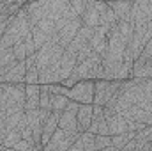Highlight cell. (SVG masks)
I'll list each match as a JSON object with an SVG mask.
<instances>
[{"instance_id":"23","label":"cell","mask_w":152,"mask_h":151,"mask_svg":"<svg viewBox=\"0 0 152 151\" xmlns=\"http://www.w3.org/2000/svg\"><path fill=\"white\" fill-rule=\"evenodd\" d=\"M25 75H27V62L25 61H18L5 75H4V82H25Z\"/></svg>"},{"instance_id":"3","label":"cell","mask_w":152,"mask_h":151,"mask_svg":"<svg viewBox=\"0 0 152 151\" xmlns=\"http://www.w3.org/2000/svg\"><path fill=\"white\" fill-rule=\"evenodd\" d=\"M152 38V20L145 21V23H134V32H133V38L129 41V48L133 52V57L138 59L140 53L143 52L145 44L151 41Z\"/></svg>"},{"instance_id":"26","label":"cell","mask_w":152,"mask_h":151,"mask_svg":"<svg viewBox=\"0 0 152 151\" xmlns=\"http://www.w3.org/2000/svg\"><path fill=\"white\" fill-rule=\"evenodd\" d=\"M27 75H25V84H39V70L36 64V53L27 55Z\"/></svg>"},{"instance_id":"11","label":"cell","mask_w":152,"mask_h":151,"mask_svg":"<svg viewBox=\"0 0 152 151\" xmlns=\"http://www.w3.org/2000/svg\"><path fill=\"white\" fill-rule=\"evenodd\" d=\"M76 66V53L71 50H64L60 64H58V73H57V84H62L67 76L73 73V68Z\"/></svg>"},{"instance_id":"24","label":"cell","mask_w":152,"mask_h":151,"mask_svg":"<svg viewBox=\"0 0 152 151\" xmlns=\"http://www.w3.org/2000/svg\"><path fill=\"white\" fill-rule=\"evenodd\" d=\"M108 5L113 9L117 20H131V7H133V2H126V0H112L108 2Z\"/></svg>"},{"instance_id":"6","label":"cell","mask_w":152,"mask_h":151,"mask_svg":"<svg viewBox=\"0 0 152 151\" xmlns=\"http://www.w3.org/2000/svg\"><path fill=\"white\" fill-rule=\"evenodd\" d=\"M94 89H96L94 80H80L69 89L67 96L78 103H94Z\"/></svg>"},{"instance_id":"33","label":"cell","mask_w":152,"mask_h":151,"mask_svg":"<svg viewBox=\"0 0 152 151\" xmlns=\"http://www.w3.org/2000/svg\"><path fill=\"white\" fill-rule=\"evenodd\" d=\"M71 2V7H73V11H75L78 16H81V13L85 11V5H87V2L85 0H69Z\"/></svg>"},{"instance_id":"9","label":"cell","mask_w":152,"mask_h":151,"mask_svg":"<svg viewBox=\"0 0 152 151\" xmlns=\"http://www.w3.org/2000/svg\"><path fill=\"white\" fill-rule=\"evenodd\" d=\"M80 27H81V18H80V16L67 20V21L58 29V32H57L58 43H60L64 48H67V44L73 41V38L76 36V32L80 30Z\"/></svg>"},{"instance_id":"25","label":"cell","mask_w":152,"mask_h":151,"mask_svg":"<svg viewBox=\"0 0 152 151\" xmlns=\"http://www.w3.org/2000/svg\"><path fill=\"white\" fill-rule=\"evenodd\" d=\"M151 78L152 76V57L147 61H140L136 59L133 62V71H131V78Z\"/></svg>"},{"instance_id":"4","label":"cell","mask_w":152,"mask_h":151,"mask_svg":"<svg viewBox=\"0 0 152 151\" xmlns=\"http://www.w3.org/2000/svg\"><path fill=\"white\" fill-rule=\"evenodd\" d=\"M80 133H81V132L71 133V132H66V130H62V128H57V130L53 132L51 139L44 144V150L46 151H69L71 144L80 137Z\"/></svg>"},{"instance_id":"18","label":"cell","mask_w":152,"mask_h":151,"mask_svg":"<svg viewBox=\"0 0 152 151\" xmlns=\"http://www.w3.org/2000/svg\"><path fill=\"white\" fill-rule=\"evenodd\" d=\"M92 112H94V103H80V109L76 112L78 117V130L87 132L92 121Z\"/></svg>"},{"instance_id":"2","label":"cell","mask_w":152,"mask_h":151,"mask_svg":"<svg viewBox=\"0 0 152 151\" xmlns=\"http://www.w3.org/2000/svg\"><path fill=\"white\" fill-rule=\"evenodd\" d=\"M25 82H0V105L7 115L25 110Z\"/></svg>"},{"instance_id":"13","label":"cell","mask_w":152,"mask_h":151,"mask_svg":"<svg viewBox=\"0 0 152 151\" xmlns=\"http://www.w3.org/2000/svg\"><path fill=\"white\" fill-rule=\"evenodd\" d=\"M94 30H96V27H87V25L81 23V27H80V30L76 32V36L73 38V41L67 44V50L78 53L85 44H88V41H90V38H92Z\"/></svg>"},{"instance_id":"30","label":"cell","mask_w":152,"mask_h":151,"mask_svg":"<svg viewBox=\"0 0 152 151\" xmlns=\"http://www.w3.org/2000/svg\"><path fill=\"white\" fill-rule=\"evenodd\" d=\"M134 78V76H133ZM138 80V84H140V87H142V91H143V94L152 100V76L151 78H136Z\"/></svg>"},{"instance_id":"5","label":"cell","mask_w":152,"mask_h":151,"mask_svg":"<svg viewBox=\"0 0 152 151\" xmlns=\"http://www.w3.org/2000/svg\"><path fill=\"white\" fill-rule=\"evenodd\" d=\"M122 80H106V78H99L96 82V89H94V103L96 105H106L110 101V98L115 94V91L120 87Z\"/></svg>"},{"instance_id":"16","label":"cell","mask_w":152,"mask_h":151,"mask_svg":"<svg viewBox=\"0 0 152 151\" xmlns=\"http://www.w3.org/2000/svg\"><path fill=\"white\" fill-rule=\"evenodd\" d=\"M60 110H51V114L44 119V123H42V135H41V144H42V148H44V144L51 139V135H53V132L58 128V117H60Z\"/></svg>"},{"instance_id":"31","label":"cell","mask_w":152,"mask_h":151,"mask_svg":"<svg viewBox=\"0 0 152 151\" xmlns=\"http://www.w3.org/2000/svg\"><path fill=\"white\" fill-rule=\"evenodd\" d=\"M12 150H16V151H32V150H36V144L30 142V141H27V139H21L20 142H16V144L12 146Z\"/></svg>"},{"instance_id":"10","label":"cell","mask_w":152,"mask_h":151,"mask_svg":"<svg viewBox=\"0 0 152 151\" xmlns=\"http://www.w3.org/2000/svg\"><path fill=\"white\" fill-rule=\"evenodd\" d=\"M27 114V121H28V126L32 128V139H34V144L36 148L41 150L42 144H41V135H42V117H41V110L39 109H32V110H25Z\"/></svg>"},{"instance_id":"19","label":"cell","mask_w":152,"mask_h":151,"mask_svg":"<svg viewBox=\"0 0 152 151\" xmlns=\"http://www.w3.org/2000/svg\"><path fill=\"white\" fill-rule=\"evenodd\" d=\"M25 93H27L25 110L39 109V103H41V84H25Z\"/></svg>"},{"instance_id":"27","label":"cell","mask_w":152,"mask_h":151,"mask_svg":"<svg viewBox=\"0 0 152 151\" xmlns=\"http://www.w3.org/2000/svg\"><path fill=\"white\" fill-rule=\"evenodd\" d=\"M69 96H66V94H58V93H51V109L53 110H64L66 107H67V103H69Z\"/></svg>"},{"instance_id":"17","label":"cell","mask_w":152,"mask_h":151,"mask_svg":"<svg viewBox=\"0 0 152 151\" xmlns=\"http://www.w3.org/2000/svg\"><path fill=\"white\" fill-rule=\"evenodd\" d=\"M96 150V133L92 132H81L80 137L71 144L69 151H94Z\"/></svg>"},{"instance_id":"22","label":"cell","mask_w":152,"mask_h":151,"mask_svg":"<svg viewBox=\"0 0 152 151\" xmlns=\"http://www.w3.org/2000/svg\"><path fill=\"white\" fill-rule=\"evenodd\" d=\"M81 23L87 27H99V9H97V2L96 4H87L85 11L81 13Z\"/></svg>"},{"instance_id":"8","label":"cell","mask_w":152,"mask_h":151,"mask_svg":"<svg viewBox=\"0 0 152 151\" xmlns=\"http://www.w3.org/2000/svg\"><path fill=\"white\" fill-rule=\"evenodd\" d=\"M152 20V0H133L131 23H145Z\"/></svg>"},{"instance_id":"28","label":"cell","mask_w":152,"mask_h":151,"mask_svg":"<svg viewBox=\"0 0 152 151\" xmlns=\"http://www.w3.org/2000/svg\"><path fill=\"white\" fill-rule=\"evenodd\" d=\"M41 109H51V89L50 84H41Z\"/></svg>"},{"instance_id":"32","label":"cell","mask_w":152,"mask_h":151,"mask_svg":"<svg viewBox=\"0 0 152 151\" xmlns=\"http://www.w3.org/2000/svg\"><path fill=\"white\" fill-rule=\"evenodd\" d=\"M12 50H14V55H16V59L18 61H25L27 59V46H25V43L21 41V43H18V44H14L12 46Z\"/></svg>"},{"instance_id":"14","label":"cell","mask_w":152,"mask_h":151,"mask_svg":"<svg viewBox=\"0 0 152 151\" xmlns=\"http://www.w3.org/2000/svg\"><path fill=\"white\" fill-rule=\"evenodd\" d=\"M88 44L92 46L94 52H97L101 57H104L106 46H108V30H104V27H101V25L96 27V30H94L90 41H88Z\"/></svg>"},{"instance_id":"1","label":"cell","mask_w":152,"mask_h":151,"mask_svg":"<svg viewBox=\"0 0 152 151\" xmlns=\"http://www.w3.org/2000/svg\"><path fill=\"white\" fill-rule=\"evenodd\" d=\"M103 78V57L92 50L90 44H85L76 53V66L73 68V73L67 76L62 85L73 87L80 80H99Z\"/></svg>"},{"instance_id":"7","label":"cell","mask_w":152,"mask_h":151,"mask_svg":"<svg viewBox=\"0 0 152 151\" xmlns=\"http://www.w3.org/2000/svg\"><path fill=\"white\" fill-rule=\"evenodd\" d=\"M104 110V117L108 123V133L110 135H117V133H124L129 130V119L124 117L122 114L113 110L112 107H103Z\"/></svg>"},{"instance_id":"29","label":"cell","mask_w":152,"mask_h":151,"mask_svg":"<svg viewBox=\"0 0 152 151\" xmlns=\"http://www.w3.org/2000/svg\"><path fill=\"white\" fill-rule=\"evenodd\" d=\"M106 148H115L112 146V135L96 133V150H106Z\"/></svg>"},{"instance_id":"21","label":"cell","mask_w":152,"mask_h":151,"mask_svg":"<svg viewBox=\"0 0 152 151\" xmlns=\"http://www.w3.org/2000/svg\"><path fill=\"white\" fill-rule=\"evenodd\" d=\"M58 128L66 130V132H80L78 130V117H76V112L71 110V109H64L60 117H58Z\"/></svg>"},{"instance_id":"20","label":"cell","mask_w":152,"mask_h":151,"mask_svg":"<svg viewBox=\"0 0 152 151\" xmlns=\"http://www.w3.org/2000/svg\"><path fill=\"white\" fill-rule=\"evenodd\" d=\"M18 62L12 46L11 48H0V82H4V75Z\"/></svg>"},{"instance_id":"34","label":"cell","mask_w":152,"mask_h":151,"mask_svg":"<svg viewBox=\"0 0 152 151\" xmlns=\"http://www.w3.org/2000/svg\"><path fill=\"white\" fill-rule=\"evenodd\" d=\"M0 117H7V114H5L4 109H2V105H0Z\"/></svg>"},{"instance_id":"35","label":"cell","mask_w":152,"mask_h":151,"mask_svg":"<svg viewBox=\"0 0 152 151\" xmlns=\"http://www.w3.org/2000/svg\"><path fill=\"white\" fill-rule=\"evenodd\" d=\"M87 4H96V2H99V0H85Z\"/></svg>"},{"instance_id":"15","label":"cell","mask_w":152,"mask_h":151,"mask_svg":"<svg viewBox=\"0 0 152 151\" xmlns=\"http://www.w3.org/2000/svg\"><path fill=\"white\" fill-rule=\"evenodd\" d=\"M97 9H99V25L104 27V30L110 32V29L118 21L117 16H115V13H113V9H112V7L108 5V2H104V0H99V2H97Z\"/></svg>"},{"instance_id":"12","label":"cell","mask_w":152,"mask_h":151,"mask_svg":"<svg viewBox=\"0 0 152 151\" xmlns=\"http://www.w3.org/2000/svg\"><path fill=\"white\" fill-rule=\"evenodd\" d=\"M88 132L110 135V133H108V123H106V117H104L103 105H96V103H94V112H92V121H90Z\"/></svg>"}]
</instances>
